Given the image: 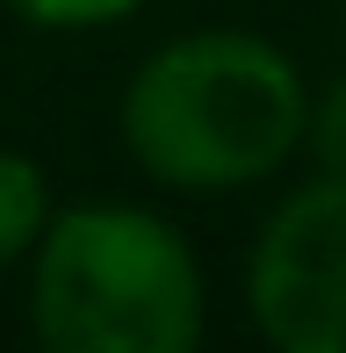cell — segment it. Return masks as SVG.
<instances>
[{
	"label": "cell",
	"instance_id": "6da1fadb",
	"mask_svg": "<svg viewBox=\"0 0 346 353\" xmlns=\"http://www.w3.org/2000/svg\"><path fill=\"white\" fill-rule=\"evenodd\" d=\"M123 152L173 195H231L274 181L310 137V87L253 29H187L130 72L116 108Z\"/></svg>",
	"mask_w": 346,
	"mask_h": 353
},
{
	"label": "cell",
	"instance_id": "7a4b0ae2",
	"mask_svg": "<svg viewBox=\"0 0 346 353\" xmlns=\"http://www.w3.org/2000/svg\"><path fill=\"white\" fill-rule=\"evenodd\" d=\"M202 317L187 238L137 202L51 210L29 245V332L51 353H195Z\"/></svg>",
	"mask_w": 346,
	"mask_h": 353
},
{
	"label": "cell",
	"instance_id": "3957f363",
	"mask_svg": "<svg viewBox=\"0 0 346 353\" xmlns=\"http://www.w3.org/2000/svg\"><path fill=\"white\" fill-rule=\"evenodd\" d=\"M245 310L281 353H346V173L274 202L245 260Z\"/></svg>",
	"mask_w": 346,
	"mask_h": 353
},
{
	"label": "cell",
	"instance_id": "277c9868",
	"mask_svg": "<svg viewBox=\"0 0 346 353\" xmlns=\"http://www.w3.org/2000/svg\"><path fill=\"white\" fill-rule=\"evenodd\" d=\"M51 223V181L29 152H8L0 144V274L14 260H29V245L43 238Z\"/></svg>",
	"mask_w": 346,
	"mask_h": 353
},
{
	"label": "cell",
	"instance_id": "5b68a950",
	"mask_svg": "<svg viewBox=\"0 0 346 353\" xmlns=\"http://www.w3.org/2000/svg\"><path fill=\"white\" fill-rule=\"evenodd\" d=\"M8 8L37 29H108L123 14H137L145 0H8Z\"/></svg>",
	"mask_w": 346,
	"mask_h": 353
},
{
	"label": "cell",
	"instance_id": "8992f818",
	"mask_svg": "<svg viewBox=\"0 0 346 353\" xmlns=\"http://www.w3.org/2000/svg\"><path fill=\"white\" fill-rule=\"evenodd\" d=\"M310 144H318L325 173H346V79L325 94L318 108H310Z\"/></svg>",
	"mask_w": 346,
	"mask_h": 353
}]
</instances>
